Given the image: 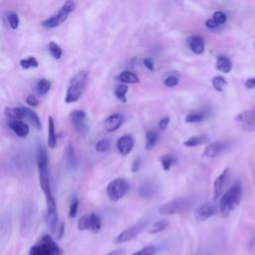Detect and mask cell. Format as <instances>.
Masks as SVG:
<instances>
[{
  "label": "cell",
  "instance_id": "cell-30",
  "mask_svg": "<svg viewBox=\"0 0 255 255\" xmlns=\"http://www.w3.org/2000/svg\"><path fill=\"white\" fill-rule=\"evenodd\" d=\"M138 192L142 197H149L152 196L155 192V187L150 182L142 183L138 189Z\"/></svg>",
  "mask_w": 255,
  "mask_h": 255
},
{
  "label": "cell",
  "instance_id": "cell-24",
  "mask_svg": "<svg viewBox=\"0 0 255 255\" xmlns=\"http://www.w3.org/2000/svg\"><path fill=\"white\" fill-rule=\"evenodd\" d=\"M157 132L155 130H147L145 132V149L150 150L154 147L157 141Z\"/></svg>",
  "mask_w": 255,
  "mask_h": 255
},
{
  "label": "cell",
  "instance_id": "cell-33",
  "mask_svg": "<svg viewBox=\"0 0 255 255\" xmlns=\"http://www.w3.org/2000/svg\"><path fill=\"white\" fill-rule=\"evenodd\" d=\"M20 66L24 70H28L31 68H37L39 66V63L35 57H28L26 59H22L20 61Z\"/></svg>",
  "mask_w": 255,
  "mask_h": 255
},
{
  "label": "cell",
  "instance_id": "cell-29",
  "mask_svg": "<svg viewBox=\"0 0 255 255\" xmlns=\"http://www.w3.org/2000/svg\"><path fill=\"white\" fill-rule=\"evenodd\" d=\"M48 49H49V52L50 54L52 55V57L56 60H59L62 58V55H63V51H62V48L56 43V42H49V45H48Z\"/></svg>",
  "mask_w": 255,
  "mask_h": 255
},
{
  "label": "cell",
  "instance_id": "cell-46",
  "mask_svg": "<svg viewBox=\"0 0 255 255\" xmlns=\"http://www.w3.org/2000/svg\"><path fill=\"white\" fill-rule=\"evenodd\" d=\"M244 85H245V87L248 88V89H253V88H255V77H254V78H249V79H247V80L245 81Z\"/></svg>",
  "mask_w": 255,
  "mask_h": 255
},
{
  "label": "cell",
  "instance_id": "cell-18",
  "mask_svg": "<svg viewBox=\"0 0 255 255\" xmlns=\"http://www.w3.org/2000/svg\"><path fill=\"white\" fill-rule=\"evenodd\" d=\"M5 116L10 119V121L13 120H19L26 119V111L25 107H16V108H6L4 110Z\"/></svg>",
  "mask_w": 255,
  "mask_h": 255
},
{
  "label": "cell",
  "instance_id": "cell-49",
  "mask_svg": "<svg viewBox=\"0 0 255 255\" xmlns=\"http://www.w3.org/2000/svg\"><path fill=\"white\" fill-rule=\"evenodd\" d=\"M254 47H255V43H254Z\"/></svg>",
  "mask_w": 255,
  "mask_h": 255
},
{
  "label": "cell",
  "instance_id": "cell-36",
  "mask_svg": "<svg viewBox=\"0 0 255 255\" xmlns=\"http://www.w3.org/2000/svg\"><path fill=\"white\" fill-rule=\"evenodd\" d=\"M7 19H8V23H9V26L11 29L16 30L19 27L20 20H19L18 15L15 12H8Z\"/></svg>",
  "mask_w": 255,
  "mask_h": 255
},
{
  "label": "cell",
  "instance_id": "cell-13",
  "mask_svg": "<svg viewBox=\"0 0 255 255\" xmlns=\"http://www.w3.org/2000/svg\"><path fill=\"white\" fill-rule=\"evenodd\" d=\"M229 174H230V168L226 167L214 180L213 182V198L216 199L219 197V195L221 194L224 186H225V183L227 182L228 180V177H229Z\"/></svg>",
  "mask_w": 255,
  "mask_h": 255
},
{
  "label": "cell",
  "instance_id": "cell-3",
  "mask_svg": "<svg viewBox=\"0 0 255 255\" xmlns=\"http://www.w3.org/2000/svg\"><path fill=\"white\" fill-rule=\"evenodd\" d=\"M242 196V187L240 183H236L230 187L221 197L219 201L220 211L227 215L233 211L239 204Z\"/></svg>",
  "mask_w": 255,
  "mask_h": 255
},
{
  "label": "cell",
  "instance_id": "cell-47",
  "mask_svg": "<svg viewBox=\"0 0 255 255\" xmlns=\"http://www.w3.org/2000/svg\"><path fill=\"white\" fill-rule=\"evenodd\" d=\"M106 255H123V249H117V250L111 251L110 253H108Z\"/></svg>",
  "mask_w": 255,
  "mask_h": 255
},
{
  "label": "cell",
  "instance_id": "cell-42",
  "mask_svg": "<svg viewBox=\"0 0 255 255\" xmlns=\"http://www.w3.org/2000/svg\"><path fill=\"white\" fill-rule=\"evenodd\" d=\"M143 66L150 72H153L154 71V62L151 58L149 57H146L143 59Z\"/></svg>",
  "mask_w": 255,
  "mask_h": 255
},
{
  "label": "cell",
  "instance_id": "cell-2",
  "mask_svg": "<svg viewBox=\"0 0 255 255\" xmlns=\"http://www.w3.org/2000/svg\"><path fill=\"white\" fill-rule=\"evenodd\" d=\"M63 249L54 241L51 235L44 234L29 249V255H63Z\"/></svg>",
  "mask_w": 255,
  "mask_h": 255
},
{
  "label": "cell",
  "instance_id": "cell-11",
  "mask_svg": "<svg viewBox=\"0 0 255 255\" xmlns=\"http://www.w3.org/2000/svg\"><path fill=\"white\" fill-rule=\"evenodd\" d=\"M229 142L227 140H215L208 143L202 153L203 157L206 158H214L220 155L228 148Z\"/></svg>",
  "mask_w": 255,
  "mask_h": 255
},
{
  "label": "cell",
  "instance_id": "cell-1",
  "mask_svg": "<svg viewBox=\"0 0 255 255\" xmlns=\"http://www.w3.org/2000/svg\"><path fill=\"white\" fill-rule=\"evenodd\" d=\"M87 81H88V73L86 71L78 72L70 80V83L66 92V97H65L66 104L77 102L81 98V96L85 91Z\"/></svg>",
  "mask_w": 255,
  "mask_h": 255
},
{
  "label": "cell",
  "instance_id": "cell-16",
  "mask_svg": "<svg viewBox=\"0 0 255 255\" xmlns=\"http://www.w3.org/2000/svg\"><path fill=\"white\" fill-rule=\"evenodd\" d=\"M8 126L10 129L16 133L19 137H26L29 133V127L26 123L19 121V120H13L9 121Z\"/></svg>",
  "mask_w": 255,
  "mask_h": 255
},
{
  "label": "cell",
  "instance_id": "cell-5",
  "mask_svg": "<svg viewBox=\"0 0 255 255\" xmlns=\"http://www.w3.org/2000/svg\"><path fill=\"white\" fill-rule=\"evenodd\" d=\"M193 205L192 199L189 197H179L172 199L158 208V212L162 215H172L186 212Z\"/></svg>",
  "mask_w": 255,
  "mask_h": 255
},
{
  "label": "cell",
  "instance_id": "cell-31",
  "mask_svg": "<svg viewBox=\"0 0 255 255\" xmlns=\"http://www.w3.org/2000/svg\"><path fill=\"white\" fill-rule=\"evenodd\" d=\"M159 160H160V163L162 165V168L163 170H168L175 162V158L172 154L168 153V154H164L162 156L159 157Z\"/></svg>",
  "mask_w": 255,
  "mask_h": 255
},
{
  "label": "cell",
  "instance_id": "cell-44",
  "mask_svg": "<svg viewBox=\"0 0 255 255\" xmlns=\"http://www.w3.org/2000/svg\"><path fill=\"white\" fill-rule=\"evenodd\" d=\"M26 103H27L29 106L37 107L38 104H39V101H38V99H37L35 96L29 95V96H27V98H26Z\"/></svg>",
  "mask_w": 255,
  "mask_h": 255
},
{
  "label": "cell",
  "instance_id": "cell-45",
  "mask_svg": "<svg viewBox=\"0 0 255 255\" xmlns=\"http://www.w3.org/2000/svg\"><path fill=\"white\" fill-rule=\"evenodd\" d=\"M205 26H206L208 29H216V28H218L220 25L217 24V23L211 18V19H207V20L205 21Z\"/></svg>",
  "mask_w": 255,
  "mask_h": 255
},
{
  "label": "cell",
  "instance_id": "cell-15",
  "mask_svg": "<svg viewBox=\"0 0 255 255\" xmlns=\"http://www.w3.org/2000/svg\"><path fill=\"white\" fill-rule=\"evenodd\" d=\"M124 123V117L122 114H113L104 121V128L107 131L117 130Z\"/></svg>",
  "mask_w": 255,
  "mask_h": 255
},
{
  "label": "cell",
  "instance_id": "cell-48",
  "mask_svg": "<svg viewBox=\"0 0 255 255\" xmlns=\"http://www.w3.org/2000/svg\"><path fill=\"white\" fill-rule=\"evenodd\" d=\"M64 229H65V226H64V224L62 223V224L60 225V227H59V231H58V238H61V237H62V235H63V233H64Z\"/></svg>",
  "mask_w": 255,
  "mask_h": 255
},
{
  "label": "cell",
  "instance_id": "cell-34",
  "mask_svg": "<svg viewBox=\"0 0 255 255\" xmlns=\"http://www.w3.org/2000/svg\"><path fill=\"white\" fill-rule=\"evenodd\" d=\"M211 82H212L213 88H214L216 91H218V92H222L223 89H224V87L227 85V81L225 80V78H223V77H221V76H216V77H214V78L211 80Z\"/></svg>",
  "mask_w": 255,
  "mask_h": 255
},
{
  "label": "cell",
  "instance_id": "cell-26",
  "mask_svg": "<svg viewBox=\"0 0 255 255\" xmlns=\"http://www.w3.org/2000/svg\"><path fill=\"white\" fill-rule=\"evenodd\" d=\"M25 111H26V119H28L30 121V123H32V125L37 129H41L42 128V124H41L39 116L35 112H33L32 110H30L28 108H25Z\"/></svg>",
  "mask_w": 255,
  "mask_h": 255
},
{
  "label": "cell",
  "instance_id": "cell-39",
  "mask_svg": "<svg viewBox=\"0 0 255 255\" xmlns=\"http://www.w3.org/2000/svg\"><path fill=\"white\" fill-rule=\"evenodd\" d=\"M78 207H79V199L74 196L71 200V203H70V208H69V215L70 217L74 218L76 217L77 215V212H78Z\"/></svg>",
  "mask_w": 255,
  "mask_h": 255
},
{
  "label": "cell",
  "instance_id": "cell-17",
  "mask_svg": "<svg viewBox=\"0 0 255 255\" xmlns=\"http://www.w3.org/2000/svg\"><path fill=\"white\" fill-rule=\"evenodd\" d=\"M187 45L194 54L199 55V54H202L204 52L205 44H204L203 38L200 37V36H197V35L190 36L187 39Z\"/></svg>",
  "mask_w": 255,
  "mask_h": 255
},
{
  "label": "cell",
  "instance_id": "cell-38",
  "mask_svg": "<svg viewBox=\"0 0 255 255\" xmlns=\"http://www.w3.org/2000/svg\"><path fill=\"white\" fill-rule=\"evenodd\" d=\"M179 83V78L176 75H169L163 80V85L167 88H172L178 85Z\"/></svg>",
  "mask_w": 255,
  "mask_h": 255
},
{
  "label": "cell",
  "instance_id": "cell-6",
  "mask_svg": "<svg viewBox=\"0 0 255 255\" xmlns=\"http://www.w3.org/2000/svg\"><path fill=\"white\" fill-rule=\"evenodd\" d=\"M106 190L107 195L111 200L118 201L128 192L129 184L125 178L118 177L109 182Z\"/></svg>",
  "mask_w": 255,
  "mask_h": 255
},
{
  "label": "cell",
  "instance_id": "cell-21",
  "mask_svg": "<svg viewBox=\"0 0 255 255\" xmlns=\"http://www.w3.org/2000/svg\"><path fill=\"white\" fill-rule=\"evenodd\" d=\"M207 140H208V137L204 134L192 135L183 141V145L187 147H194V146H198L200 144L205 143Z\"/></svg>",
  "mask_w": 255,
  "mask_h": 255
},
{
  "label": "cell",
  "instance_id": "cell-28",
  "mask_svg": "<svg viewBox=\"0 0 255 255\" xmlns=\"http://www.w3.org/2000/svg\"><path fill=\"white\" fill-rule=\"evenodd\" d=\"M51 86H52V83L48 80V79H45V78H42L38 81L37 83V92L41 95V96H44L46 95L50 89H51Z\"/></svg>",
  "mask_w": 255,
  "mask_h": 255
},
{
  "label": "cell",
  "instance_id": "cell-9",
  "mask_svg": "<svg viewBox=\"0 0 255 255\" xmlns=\"http://www.w3.org/2000/svg\"><path fill=\"white\" fill-rule=\"evenodd\" d=\"M102 227V221L99 215L96 213H89L83 215L78 222V228L81 231L91 230L93 232H98Z\"/></svg>",
  "mask_w": 255,
  "mask_h": 255
},
{
  "label": "cell",
  "instance_id": "cell-23",
  "mask_svg": "<svg viewBox=\"0 0 255 255\" xmlns=\"http://www.w3.org/2000/svg\"><path fill=\"white\" fill-rule=\"evenodd\" d=\"M206 119V113L202 111H193L186 115L185 122L186 123H200Z\"/></svg>",
  "mask_w": 255,
  "mask_h": 255
},
{
  "label": "cell",
  "instance_id": "cell-25",
  "mask_svg": "<svg viewBox=\"0 0 255 255\" xmlns=\"http://www.w3.org/2000/svg\"><path fill=\"white\" fill-rule=\"evenodd\" d=\"M128 87L126 84H122V85H118L115 90H114V94L116 96V98L118 100H120L123 103L127 102V93H128Z\"/></svg>",
  "mask_w": 255,
  "mask_h": 255
},
{
  "label": "cell",
  "instance_id": "cell-32",
  "mask_svg": "<svg viewBox=\"0 0 255 255\" xmlns=\"http://www.w3.org/2000/svg\"><path fill=\"white\" fill-rule=\"evenodd\" d=\"M167 225H168V222H167V220H164V219H162V220H158V221H155L152 225H151V227L149 228V230H148V232L149 233H151V234H155V233H159V232H161V231H163L166 227H167Z\"/></svg>",
  "mask_w": 255,
  "mask_h": 255
},
{
  "label": "cell",
  "instance_id": "cell-43",
  "mask_svg": "<svg viewBox=\"0 0 255 255\" xmlns=\"http://www.w3.org/2000/svg\"><path fill=\"white\" fill-rule=\"evenodd\" d=\"M169 121H170L169 117H163V118H161V119L159 120V122H158V128H159V129L164 130V129L167 128V126H168V124H169Z\"/></svg>",
  "mask_w": 255,
  "mask_h": 255
},
{
  "label": "cell",
  "instance_id": "cell-19",
  "mask_svg": "<svg viewBox=\"0 0 255 255\" xmlns=\"http://www.w3.org/2000/svg\"><path fill=\"white\" fill-rule=\"evenodd\" d=\"M216 69L224 74H228L232 69V63L228 57L224 55H218L216 59Z\"/></svg>",
  "mask_w": 255,
  "mask_h": 255
},
{
  "label": "cell",
  "instance_id": "cell-8",
  "mask_svg": "<svg viewBox=\"0 0 255 255\" xmlns=\"http://www.w3.org/2000/svg\"><path fill=\"white\" fill-rule=\"evenodd\" d=\"M235 122L244 131L255 130V108L245 110L235 117Z\"/></svg>",
  "mask_w": 255,
  "mask_h": 255
},
{
  "label": "cell",
  "instance_id": "cell-35",
  "mask_svg": "<svg viewBox=\"0 0 255 255\" xmlns=\"http://www.w3.org/2000/svg\"><path fill=\"white\" fill-rule=\"evenodd\" d=\"M157 251H158L157 246H155V245H147V246H144L143 248L139 249L138 251L134 252L131 255H154L155 253H157Z\"/></svg>",
  "mask_w": 255,
  "mask_h": 255
},
{
  "label": "cell",
  "instance_id": "cell-12",
  "mask_svg": "<svg viewBox=\"0 0 255 255\" xmlns=\"http://www.w3.org/2000/svg\"><path fill=\"white\" fill-rule=\"evenodd\" d=\"M216 213V206L211 202H204L194 210V217L197 221H204Z\"/></svg>",
  "mask_w": 255,
  "mask_h": 255
},
{
  "label": "cell",
  "instance_id": "cell-7",
  "mask_svg": "<svg viewBox=\"0 0 255 255\" xmlns=\"http://www.w3.org/2000/svg\"><path fill=\"white\" fill-rule=\"evenodd\" d=\"M147 223H148L147 220H141V221H138L137 223L128 227L127 229L122 231L115 238V242L117 244H120V243H125V242H128V241L133 239L134 237H136L145 228Z\"/></svg>",
  "mask_w": 255,
  "mask_h": 255
},
{
  "label": "cell",
  "instance_id": "cell-41",
  "mask_svg": "<svg viewBox=\"0 0 255 255\" xmlns=\"http://www.w3.org/2000/svg\"><path fill=\"white\" fill-rule=\"evenodd\" d=\"M140 165H141V159L139 156H136L133 158L132 162H131V166H130V170L131 172H136L139 170L140 168Z\"/></svg>",
  "mask_w": 255,
  "mask_h": 255
},
{
  "label": "cell",
  "instance_id": "cell-40",
  "mask_svg": "<svg viewBox=\"0 0 255 255\" xmlns=\"http://www.w3.org/2000/svg\"><path fill=\"white\" fill-rule=\"evenodd\" d=\"M212 19H213L217 24H219V25L221 26L222 24H224V23L226 22L227 17H226V15H225V13H223L222 11H216V12L213 13Z\"/></svg>",
  "mask_w": 255,
  "mask_h": 255
},
{
  "label": "cell",
  "instance_id": "cell-22",
  "mask_svg": "<svg viewBox=\"0 0 255 255\" xmlns=\"http://www.w3.org/2000/svg\"><path fill=\"white\" fill-rule=\"evenodd\" d=\"M119 81L124 83V84H135L139 82V78L137 77V75H135L134 73L130 72V71H123L119 77H118Z\"/></svg>",
  "mask_w": 255,
  "mask_h": 255
},
{
  "label": "cell",
  "instance_id": "cell-27",
  "mask_svg": "<svg viewBox=\"0 0 255 255\" xmlns=\"http://www.w3.org/2000/svg\"><path fill=\"white\" fill-rule=\"evenodd\" d=\"M66 160H67V163H68L69 167H71V168L76 167L77 158H76V155H75V152H74V147L71 143H69L67 148H66Z\"/></svg>",
  "mask_w": 255,
  "mask_h": 255
},
{
  "label": "cell",
  "instance_id": "cell-20",
  "mask_svg": "<svg viewBox=\"0 0 255 255\" xmlns=\"http://www.w3.org/2000/svg\"><path fill=\"white\" fill-rule=\"evenodd\" d=\"M57 144L56 131H55V124L52 116H49L48 119V146L50 148H55Z\"/></svg>",
  "mask_w": 255,
  "mask_h": 255
},
{
  "label": "cell",
  "instance_id": "cell-14",
  "mask_svg": "<svg viewBox=\"0 0 255 255\" xmlns=\"http://www.w3.org/2000/svg\"><path fill=\"white\" fill-rule=\"evenodd\" d=\"M133 143L134 141L132 136L129 134H125V135H122L117 140V148L122 155H127L132 149Z\"/></svg>",
  "mask_w": 255,
  "mask_h": 255
},
{
  "label": "cell",
  "instance_id": "cell-37",
  "mask_svg": "<svg viewBox=\"0 0 255 255\" xmlns=\"http://www.w3.org/2000/svg\"><path fill=\"white\" fill-rule=\"evenodd\" d=\"M110 146H111L110 140L107 139V138H102V139L97 141V143L95 145V148L99 152H106L110 149Z\"/></svg>",
  "mask_w": 255,
  "mask_h": 255
},
{
  "label": "cell",
  "instance_id": "cell-10",
  "mask_svg": "<svg viewBox=\"0 0 255 255\" xmlns=\"http://www.w3.org/2000/svg\"><path fill=\"white\" fill-rule=\"evenodd\" d=\"M70 118L76 131L81 135H85L89 129L86 112L83 110H75L71 113Z\"/></svg>",
  "mask_w": 255,
  "mask_h": 255
},
{
  "label": "cell",
  "instance_id": "cell-4",
  "mask_svg": "<svg viewBox=\"0 0 255 255\" xmlns=\"http://www.w3.org/2000/svg\"><path fill=\"white\" fill-rule=\"evenodd\" d=\"M76 9V2L74 1H66L62 7L59 9V11L54 14L53 16L43 20L41 22V25L45 28H48V29H51V28H55V27H58L60 26L61 24H63L68 16Z\"/></svg>",
  "mask_w": 255,
  "mask_h": 255
}]
</instances>
